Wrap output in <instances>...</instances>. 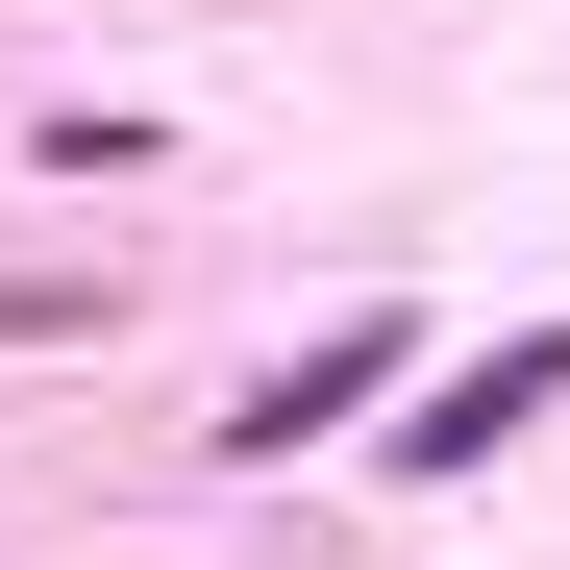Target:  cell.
<instances>
[{
    "mask_svg": "<svg viewBox=\"0 0 570 570\" xmlns=\"http://www.w3.org/2000/svg\"><path fill=\"white\" fill-rule=\"evenodd\" d=\"M546 397H570V323H521V347H446V372H422V422H397V471H471V446H521Z\"/></svg>",
    "mask_w": 570,
    "mask_h": 570,
    "instance_id": "6da1fadb",
    "label": "cell"
},
{
    "mask_svg": "<svg viewBox=\"0 0 570 570\" xmlns=\"http://www.w3.org/2000/svg\"><path fill=\"white\" fill-rule=\"evenodd\" d=\"M372 372H397V323H347V347H298V372H248V422H224V446H298V422H347Z\"/></svg>",
    "mask_w": 570,
    "mask_h": 570,
    "instance_id": "7a4b0ae2",
    "label": "cell"
}]
</instances>
